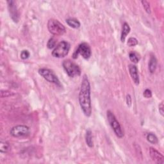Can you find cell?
<instances>
[{
  "label": "cell",
  "mask_w": 164,
  "mask_h": 164,
  "mask_svg": "<svg viewBox=\"0 0 164 164\" xmlns=\"http://www.w3.org/2000/svg\"><path fill=\"white\" fill-rule=\"evenodd\" d=\"M79 103L84 115L89 117L92 114V104L90 98V85L88 76H83L79 93Z\"/></svg>",
  "instance_id": "1"
},
{
  "label": "cell",
  "mask_w": 164,
  "mask_h": 164,
  "mask_svg": "<svg viewBox=\"0 0 164 164\" xmlns=\"http://www.w3.org/2000/svg\"><path fill=\"white\" fill-rule=\"evenodd\" d=\"M62 66L69 76L74 78L81 75L82 71L78 65L71 60H65L62 62Z\"/></svg>",
  "instance_id": "2"
},
{
  "label": "cell",
  "mask_w": 164,
  "mask_h": 164,
  "mask_svg": "<svg viewBox=\"0 0 164 164\" xmlns=\"http://www.w3.org/2000/svg\"><path fill=\"white\" fill-rule=\"evenodd\" d=\"M106 116L108 122L110 124L116 136L120 139L124 137V132L120 123L117 120L114 114L110 110H108L106 112Z\"/></svg>",
  "instance_id": "3"
},
{
  "label": "cell",
  "mask_w": 164,
  "mask_h": 164,
  "mask_svg": "<svg viewBox=\"0 0 164 164\" xmlns=\"http://www.w3.org/2000/svg\"><path fill=\"white\" fill-rule=\"evenodd\" d=\"M70 48V44L65 41H63L59 43L58 45L56 46V47L53 50L52 56L59 59L64 58L68 54Z\"/></svg>",
  "instance_id": "4"
},
{
  "label": "cell",
  "mask_w": 164,
  "mask_h": 164,
  "mask_svg": "<svg viewBox=\"0 0 164 164\" xmlns=\"http://www.w3.org/2000/svg\"><path fill=\"white\" fill-rule=\"evenodd\" d=\"M48 29L53 35H62L66 31L65 27L58 20L50 19L48 22Z\"/></svg>",
  "instance_id": "5"
},
{
  "label": "cell",
  "mask_w": 164,
  "mask_h": 164,
  "mask_svg": "<svg viewBox=\"0 0 164 164\" xmlns=\"http://www.w3.org/2000/svg\"><path fill=\"white\" fill-rule=\"evenodd\" d=\"M79 54L82 55V57L85 60H88L90 58L91 54H92V51H91V49L88 44L87 42L81 43L78 46L73 54H72V58L74 59H76Z\"/></svg>",
  "instance_id": "6"
},
{
  "label": "cell",
  "mask_w": 164,
  "mask_h": 164,
  "mask_svg": "<svg viewBox=\"0 0 164 164\" xmlns=\"http://www.w3.org/2000/svg\"><path fill=\"white\" fill-rule=\"evenodd\" d=\"M39 74L48 82L53 83L59 87L62 86L59 79L51 70L47 68H41L39 69Z\"/></svg>",
  "instance_id": "7"
},
{
  "label": "cell",
  "mask_w": 164,
  "mask_h": 164,
  "mask_svg": "<svg viewBox=\"0 0 164 164\" xmlns=\"http://www.w3.org/2000/svg\"><path fill=\"white\" fill-rule=\"evenodd\" d=\"M10 135L16 138L28 137L31 133L30 128L26 125H17L14 126L10 131Z\"/></svg>",
  "instance_id": "8"
},
{
  "label": "cell",
  "mask_w": 164,
  "mask_h": 164,
  "mask_svg": "<svg viewBox=\"0 0 164 164\" xmlns=\"http://www.w3.org/2000/svg\"><path fill=\"white\" fill-rule=\"evenodd\" d=\"M7 5L11 19L13 20L14 22L18 23L20 19V15L17 11L15 2L14 1H12V0H10V1H7Z\"/></svg>",
  "instance_id": "9"
},
{
  "label": "cell",
  "mask_w": 164,
  "mask_h": 164,
  "mask_svg": "<svg viewBox=\"0 0 164 164\" xmlns=\"http://www.w3.org/2000/svg\"><path fill=\"white\" fill-rule=\"evenodd\" d=\"M150 155L155 163L159 164H163L164 163V157L156 149L153 148H150Z\"/></svg>",
  "instance_id": "10"
},
{
  "label": "cell",
  "mask_w": 164,
  "mask_h": 164,
  "mask_svg": "<svg viewBox=\"0 0 164 164\" xmlns=\"http://www.w3.org/2000/svg\"><path fill=\"white\" fill-rule=\"evenodd\" d=\"M128 69L132 80L136 85H139L140 83V78L137 66L134 64H130L128 66Z\"/></svg>",
  "instance_id": "11"
},
{
  "label": "cell",
  "mask_w": 164,
  "mask_h": 164,
  "mask_svg": "<svg viewBox=\"0 0 164 164\" xmlns=\"http://www.w3.org/2000/svg\"><path fill=\"white\" fill-rule=\"evenodd\" d=\"M130 30H131V28H130L129 25L127 23H124L122 25V30L121 35V41L122 42H124L127 35L130 33Z\"/></svg>",
  "instance_id": "12"
},
{
  "label": "cell",
  "mask_w": 164,
  "mask_h": 164,
  "mask_svg": "<svg viewBox=\"0 0 164 164\" xmlns=\"http://www.w3.org/2000/svg\"><path fill=\"white\" fill-rule=\"evenodd\" d=\"M156 67H157V59L155 55H151L148 64L149 71L151 73H154L156 69Z\"/></svg>",
  "instance_id": "13"
},
{
  "label": "cell",
  "mask_w": 164,
  "mask_h": 164,
  "mask_svg": "<svg viewBox=\"0 0 164 164\" xmlns=\"http://www.w3.org/2000/svg\"><path fill=\"white\" fill-rule=\"evenodd\" d=\"M66 23L68 26L75 29H78L81 26L80 22L75 18H69V19L66 20Z\"/></svg>",
  "instance_id": "14"
},
{
  "label": "cell",
  "mask_w": 164,
  "mask_h": 164,
  "mask_svg": "<svg viewBox=\"0 0 164 164\" xmlns=\"http://www.w3.org/2000/svg\"><path fill=\"white\" fill-rule=\"evenodd\" d=\"M85 141H86L87 145L89 148H93L94 146L93 134H92V132H91V130H88L86 132Z\"/></svg>",
  "instance_id": "15"
},
{
  "label": "cell",
  "mask_w": 164,
  "mask_h": 164,
  "mask_svg": "<svg viewBox=\"0 0 164 164\" xmlns=\"http://www.w3.org/2000/svg\"><path fill=\"white\" fill-rule=\"evenodd\" d=\"M10 149V145L6 141H1L0 143V152L2 153H6Z\"/></svg>",
  "instance_id": "16"
},
{
  "label": "cell",
  "mask_w": 164,
  "mask_h": 164,
  "mask_svg": "<svg viewBox=\"0 0 164 164\" xmlns=\"http://www.w3.org/2000/svg\"><path fill=\"white\" fill-rule=\"evenodd\" d=\"M146 138H147L148 141L149 142H150L151 144H156L158 142V140L157 137L155 134H153L152 133H148L147 135V137Z\"/></svg>",
  "instance_id": "17"
},
{
  "label": "cell",
  "mask_w": 164,
  "mask_h": 164,
  "mask_svg": "<svg viewBox=\"0 0 164 164\" xmlns=\"http://www.w3.org/2000/svg\"><path fill=\"white\" fill-rule=\"evenodd\" d=\"M129 58L130 60L133 63V64H137L139 61V59L137 56V54L136 53L132 51L131 53H130L129 54Z\"/></svg>",
  "instance_id": "18"
},
{
  "label": "cell",
  "mask_w": 164,
  "mask_h": 164,
  "mask_svg": "<svg viewBox=\"0 0 164 164\" xmlns=\"http://www.w3.org/2000/svg\"><path fill=\"white\" fill-rule=\"evenodd\" d=\"M141 3L142 4L143 7H144V10H145V12H146L148 14H151V7H150V3L147 1H145V0H144V1L141 2Z\"/></svg>",
  "instance_id": "19"
},
{
  "label": "cell",
  "mask_w": 164,
  "mask_h": 164,
  "mask_svg": "<svg viewBox=\"0 0 164 164\" xmlns=\"http://www.w3.org/2000/svg\"><path fill=\"white\" fill-rule=\"evenodd\" d=\"M56 44H57V41L54 39V37L51 38L47 44V47L48 49H53V48L56 47Z\"/></svg>",
  "instance_id": "20"
},
{
  "label": "cell",
  "mask_w": 164,
  "mask_h": 164,
  "mask_svg": "<svg viewBox=\"0 0 164 164\" xmlns=\"http://www.w3.org/2000/svg\"><path fill=\"white\" fill-rule=\"evenodd\" d=\"M127 46L130 47H134L138 44V41L135 37H130L127 41Z\"/></svg>",
  "instance_id": "21"
},
{
  "label": "cell",
  "mask_w": 164,
  "mask_h": 164,
  "mask_svg": "<svg viewBox=\"0 0 164 164\" xmlns=\"http://www.w3.org/2000/svg\"><path fill=\"white\" fill-rule=\"evenodd\" d=\"M30 56V53L28 50H23L21 53V58L23 60H26L28 59Z\"/></svg>",
  "instance_id": "22"
},
{
  "label": "cell",
  "mask_w": 164,
  "mask_h": 164,
  "mask_svg": "<svg viewBox=\"0 0 164 164\" xmlns=\"http://www.w3.org/2000/svg\"><path fill=\"white\" fill-rule=\"evenodd\" d=\"M143 96L144 98H151L152 97V92L151 90L147 88L145 89L144 91V93H143Z\"/></svg>",
  "instance_id": "23"
},
{
  "label": "cell",
  "mask_w": 164,
  "mask_h": 164,
  "mask_svg": "<svg viewBox=\"0 0 164 164\" xmlns=\"http://www.w3.org/2000/svg\"><path fill=\"white\" fill-rule=\"evenodd\" d=\"M126 104L127 106H128V107H130L132 106V97L130 94H127L126 96Z\"/></svg>",
  "instance_id": "24"
},
{
  "label": "cell",
  "mask_w": 164,
  "mask_h": 164,
  "mask_svg": "<svg viewBox=\"0 0 164 164\" xmlns=\"http://www.w3.org/2000/svg\"><path fill=\"white\" fill-rule=\"evenodd\" d=\"M163 108H164V105H163V102H161L159 106H158V110H159V112L160 114L163 116H164V111H163Z\"/></svg>",
  "instance_id": "25"
}]
</instances>
